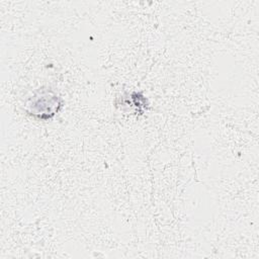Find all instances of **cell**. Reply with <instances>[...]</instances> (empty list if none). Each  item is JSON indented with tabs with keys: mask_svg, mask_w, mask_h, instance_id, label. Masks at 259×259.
<instances>
[{
	"mask_svg": "<svg viewBox=\"0 0 259 259\" xmlns=\"http://www.w3.org/2000/svg\"><path fill=\"white\" fill-rule=\"evenodd\" d=\"M63 99L51 89H37L27 102L28 114L42 120L53 118L63 107Z\"/></svg>",
	"mask_w": 259,
	"mask_h": 259,
	"instance_id": "6da1fadb",
	"label": "cell"
}]
</instances>
